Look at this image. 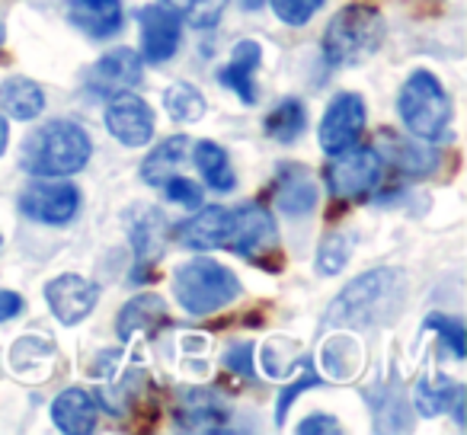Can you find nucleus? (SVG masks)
<instances>
[{
    "label": "nucleus",
    "mask_w": 467,
    "mask_h": 435,
    "mask_svg": "<svg viewBox=\"0 0 467 435\" xmlns=\"http://www.w3.org/2000/svg\"><path fill=\"white\" fill-rule=\"evenodd\" d=\"M93 141L84 125L71 119H52L26 138L20 163L33 176H74L87 167Z\"/></svg>",
    "instance_id": "1"
},
{
    "label": "nucleus",
    "mask_w": 467,
    "mask_h": 435,
    "mask_svg": "<svg viewBox=\"0 0 467 435\" xmlns=\"http://www.w3.org/2000/svg\"><path fill=\"white\" fill-rule=\"evenodd\" d=\"M384 36H388V23H384L381 10L371 4H349L327 23L324 39H320L324 61L330 67L358 65L381 48Z\"/></svg>",
    "instance_id": "2"
},
{
    "label": "nucleus",
    "mask_w": 467,
    "mask_h": 435,
    "mask_svg": "<svg viewBox=\"0 0 467 435\" xmlns=\"http://www.w3.org/2000/svg\"><path fill=\"white\" fill-rule=\"evenodd\" d=\"M403 129L420 141H445L451 135V99L439 78L429 71H413L397 97Z\"/></svg>",
    "instance_id": "3"
},
{
    "label": "nucleus",
    "mask_w": 467,
    "mask_h": 435,
    "mask_svg": "<svg viewBox=\"0 0 467 435\" xmlns=\"http://www.w3.org/2000/svg\"><path fill=\"white\" fill-rule=\"evenodd\" d=\"M173 292L176 301L182 305V311L192 314V317H205V314L221 311V307H227L231 301L241 298L244 285L218 260L195 256V260L182 263L173 273Z\"/></svg>",
    "instance_id": "4"
},
{
    "label": "nucleus",
    "mask_w": 467,
    "mask_h": 435,
    "mask_svg": "<svg viewBox=\"0 0 467 435\" xmlns=\"http://www.w3.org/2000/svg\"><path fill=\"white\" fill-rule=\"evenodd\" d=\"M388 163L381 161L375 144H352V148L333 154L324 167V180L333 199H368L378 189Z\"/></svg>",
    "instance_id": "5"
},
{
    "label": "nucleus",
    "mask_w": 467,
    "mask_h": 435,
    "mask_svg": "<svg viewBox=\"0 0 467 435\" xmlns=\"http://www.w3.org/2000/svg\"><path fill=\"white\" fill-rule=\"evenodd\" d=\"M397 275L390 269H371V273L352 279L343 292L333 298V305L324 314V326H358L384 305V298L394 288Z\"/></svg>",
    "instance_id": "6"
},
{
    "label": "nucleus",
    "mask_w": 467,
    "mask_h": 435,
    "mask_svg": "<svg viewBox=\"0 0 467 435\" xmlns=\"http://www.w3.org/2000/svg\"><path fill=\"white\" fill-rule=\"evenodd\" d=\"M20 212L39 224H67L80 212V189L67 176H39L20 195Z\"/></svg>",
    "instance_id": "7"
},
{
    "label": "nucleus",
    "mask_w": 467,
    "mask_h": 435,
    "mask_svg": "<svg viewBox=\"0 0 467 435\" xmlns=\"http://www.w3.org/2000/svg\"><path fill=\"white\" fill-rule=\"evenodd\" d=\"M231 254L256 266H273V256H279V228L266 205L260 202H244L237 205V237H234Z\"/></svg>",
    "instance_id": "8"
},
{
    "label": "nucleus",
    "mask_w": 467,
    "mask_h": 435,
    "mask_svg": "<svg viewBox=\"0 0 467 435\" xmlns=\"http://www.w3.org/2000/svg\"><path fill=\"white\" fill-rule=\"evenodd\" d=\"M365 122H368V106H365V97L352 90H343L330 99L324 119H320L317 129V141L324 154H339V150L358 144L365 131Z\"/></svg>",
    "instance_id": "9"
},
{
    "label": "nucleus",
    "mask_w": 467,
    "mask_h": 435,
    "mask_svg": "<svg viewBox=\"0 0 467 435\" xmlns=\"http://www.w3.org/2000/svg\"><path fill=\"white\" fill-rule=\"evenodd\" d=\"M173 237L180 247L189 250H231L234 237H237V208L199 205V214L176 224Z\"/></svg>",
    "instance_id": "10"
},
{
    "label": "nucleus",
    "mask_w": 467,
    "mask_h": 435,
    "mask_svg": "<svg viewBox=\"0 0 467 435\" xmlns=\"http://www.w3.org/2000/svg\"><path fill=\"white\" fill-rule=\"evenodd\" d=\"M154 109L144 103L138 93L122 90L116 97H109V106H106V129L125 148H141L154 138Z\"/></svg>",
    "instance_id": "11"
},
{
    "label": "nucleus",
    "mask_w": 467,
    "mask_h": 435,
    "mask_svg": "<svg viewBox=\"0 0 467 435\" xmlns=\"http://www.w3.org/2000/svg\"><path fill=\"white\" fill-rule=\"evenodd\" d=\"M144 78V58L135 48H112L87 71V90L97 97H116L122 90L138 87Z\"/></svg>",
    "instance_id": "12"
},
{
    "label": "nucleus",
    "mask_w": 467,
    "mask_h": 435,
    "mask_svg": "<svg viewBox=\"0 0 467 435\" xmlns=\"http://www.w3.org/2000/svg\"><path fill=\"white\" fill-rule=\"evenodd\" d=\"M46 301L61 324L74 326L93 314V307H97V301H99V288H97V282L84 279V275L65 273L46 285Z\"/></svg>",
    "instance_id": "13"
},
{
    "label": "nucleus",
    "mask_w": 467,
    "mask_h": 435,
    "mask_svg": "<svg viewBox=\"0 0 467 435\" xmlns=\"http://www.w3.org/2000/svg\"><path fill=\"white\" fill-rule=\"evenodd\" d=\"M138 26H141V58L150 65H163L180 52L182 23L167 7H141L138 10Z\"/></svg>",
    "instance_id": "14"
},
{
    "label": "nucleus",
    "mask_w": 467,
    "mask_h": 435,
    "mask_svg": "<svg viewBox=\"0 0 467 435\" xmlns=\"http://www.w3.org/2000/svg\"><path fill=\"white\" fill-rule=\"evenodd\" d=\"M378 154L384 163H390L394 170H400L403 176H429L439 163V154L429 148V141L420 138H403L397 131H381V141H378Z\"/></svg>",
    "instance_id": "15"
},
{
    "label": "nucleus",
    "mask_w": 467,
    "mask_h": 435,
    "mask_svg": "<svg viewBox=\"0 0 467 435\" xmlns=\"http://www.w3.org/2000/svg\"><path fill=\"white\" fill-rule=\"evenodd\" d=\"M227 407L218 400V394L208 388H189L180 390V400H176L173 419L186 432H218L221 422L227 419Z\"/></svg>",
    "instance_id": "16"
},
{
    "label": "nucleus",
    "mask_w": 467,
    "mask_h": 435,
    "mask_svg": "<svg viewBox=\"0 0 467 435\" xmlns=\"http://www.w3.org/2000/svg\"><path fill=\"white\" fill-rule=\"evenodd\" d=\"M275 208L288 218H305L317 208V182L301 163H285L275 176Z\"/></svg>",
    "instance_id": "17"
},
{
    "label": "nucleus",
    "mask_w": 467,
    "mask_h": 435,
    "mask_svg": "<svg viewBox=\"0 0 467 435\" xmlns=\"http://www.w3.org/2000/svg\"><path fill=\"white\" fill-rule=\"evenodd\" d=\"M129 241L135 250V266H150L163 254L167 241V222L163 212L154 205H135L129 212Z\"/></svg>",
    "instance_id": "18"
},
{
    "label": "nucleus",
    "mask_w": 467,
    "mask_h": 435,
    "mask_svg": "<svg viewBox=\"0 0 467 435\" xmlns=\"http://www.w3.org/2000/svg\"><path fill=\"white\" fill-rule=\"evenodd\" d=\"M67 20L90 39H109L122 29V0H67Z\"/></svg>",
    "instance_id": "19"
},
{
    "label": "nucleus",
    "mask_w": 467,
    "mask_h": 435,
    "mask_svg": "<svg viewBox=\"0 0 467 435\" xmlns=\"http://www.w3.org/2000/svg\"><path fill=\"white\" fill-rule=\"evenodd\" d=\"M260 65H263L260 42L241 39L237 46H234L231 61H227V65L218 71V80L227 87V90L237 93V97H241L247 106H254L256 97H260V93H256V80H254V74L260 71Z\"/></svg>",
    "instance_id": "20"
},
{
    "label": "nucleus",
    "mask_w": 467,
    "mask_h": 435,
    "mask_svg": "<svg viewBox=\"0 0 467 435\" xmlns=\"http://www.w3.org/2000/svg\"><path fill=\"white\" fill-rule=\"evenodd\" d=\"M99 403L93 390L87 388H67L55 397L52 403V422L67 435H87L97 429Z\"/></svg>",
    "instance_id": "21"
},
{
    "label": "nucleus",
    "mask_w": 467,
    "mask_h": 435,
    "mask_svg": "<svg viewBox=\"0 0 467 435\" xmlns=\"http://www.w3.org/2000/svg\"><path fill=\"white\" fill-rule=\"evenodd\" d=\"M163 324H167V305H163V298L154 292H141L119 311L116 333L122 343H129V339L141 337V333H157Z\"/></svg>",
    "instance_id": "22"
},
{
    "label": "nucleus",
    "mask_w": 467,
    "mask_h": 435,
    "mask_svg": "<svg viewBox=\"0 0 467 435\" xmlns=\"http://www.w3.org/2000/svg\"><path fill=\"white\" fill-rule=\"evenodd\" d=\"M0 109L16 122H33L46 109V93L29 78H7L0 84Z\"/></svg>",
    "instance_id": "23"
},
{
    "label": "nucleus",
    "mask_w": 467,
    "mask_h": 435,
    "mask_svg": "<svg viewBox=\"0 0 467 435\" xmlns=\"http://www.w3.org/2000/svg\"><path fill=\"white\" fill-rule=\"evenodd\" d=\"M464 388L461 384H429V381H420L413 390V403L416 409H420V416H439L445 413V409H451L454 422L458 426H464Z\"/></svg>",
    "instance_id": "24"
},
{
    "label": "nucleus",
    "mask_w": 467,
    "mask_h": 435,
    "mask_svg": "<svg viewBox=\"0 0 467 435\" xmlns=\"http://www.w3.org/2000/svg\"><path fill=\"white\" fill-rule=\"evenodd\" d=\"M192 161H195V167H199L208 189H214V192H231V189L237 186V173H234V167H231V157H227V150L221 148L218 141H199L192 148Z\"/></svg>",
    "instance_id": "25"
},
{
    "label": "nucleus",
    "mask_w": 467,
    "mask_h": 435,
    "mask_svg": "<svg viewBox=\"0 0 467 435\" xmlns=\"http://www.w3.org/2000/svg\"><path fill=\"white\" fill-rule=\"evenodd\" d=\"M186 154H189V138L186 135H170V138H163V141L157 144L148 157H144V163H141L138 173H141V180L148 182V186H161L170 173H176V167L186 161Z\"/></svg>",
    "instance_id": "26"
},
{
    "label": "nucleus",
    "mask_w": 467,
    "mask_h": 435,
    "mask_svg": "<svg viewBox=\"0 0 467 435\" xmlns=\"http://www.w3.org/2000/svg\"><path fill=\"white\" fill-rule=\"evenodd\" d=\"M305 129H307V109H305V103L295 97L282 99V103L266 116V122H263V131H266L273 141H282V144L305 135Z\"/></svg>",
    "instance_id": "27"
},
{
    "label": "nucleus",
    "mask_w": 467,
    "mask_h": 435,
    "mask_svg": "<svg viewBox=\"0 0 467 435\" xmlns=\"http://www.w3.org/2000/svg\"><path fill=\"white\" fill-rule=\"evenodd\" d=\"M161 7H167L189 29H212L224 16L227 0H161Z\"/></svg>",
    "instance_id": "28"
},
{
    "label": "nucleus",
    "mask_w": 467,
    "mask_h": 435,
    "mask_svg": "<svg viewBox=\"0 0 467 435\" xmlns=\"http://www.w3.org/2000/svg\"><path fill=\"white\" fill-rule=\"evenodd\" d=\"M163 109L170 112V119L173 122H199L202 116H205V97L199 93V87H192V84H173V87H167V93H163Z\"/></svg>",
    "instance_id": "29"
},
{
    "label": "nucleus",
    "mask_w": 467,
    "mask_h": 435,
    "mask_svg": "<svg viewBox=\"0 0 467 435\" xmlns=\"http://www.w3.org/2000/svg\"><path fill=\"white\" fill-rule=\"evenodd\" d=\"M352 250H356V237L352 234H327L317 247V269L324 275H337L349 263Z\"/></svg>",
    "instance_id": "30"
},
{
    "label": "nucleus",
    "mask_w": 467,
    "mask_h": 435,
    "mask_svg": "<svg viewBox=\"0 0 467 435\" xmlns=\"http://www.w3.org/2000/svg\"><path fill=\"white\" fill-rule=\"evenodd\" d=\"M426 330H435L441 337V343L454 352V358H464L467 356V333H464V324L458 317H448V314H429L426 317Z\"/></svg>",
    "instance_id": "31"
},
{
    "label": "nucleus",
    "mask_w": 467,
    "mask_h": 435,
    "mask_svg": "<svg viewBox=\"0 0 467 435\" xmlns=\"http://www.w3.org/2000/svg\"><path fill=\"white\" fill-rule=\"evenodd\" d=\"M161 189L170 202H176V205L186 208V212H195V208L202 205V199H205V189H202L195 180H189V176L170 173L167 180L161 182Z\"/></svg>",
    "instance_id": "32"
},
{
    "label": "nucleus",
    "mask_w": 467,
    "mask_h": 435,
    "mask_svg": "<svg viewBox=\"0 0 467 435\" xmlns=\"http://www.w3.org/2000/svg\"><path fill=\"white\" fill-rule=\"evenodd\" d=\"M295 375H298V381H295V384H288V388H282L279 400H275V422H279V426H282V422H285L288 409H292V403L298 400V394H301V390H307V388H317V384H320V375L311 368V362H301V365H298V371H295Z\"/></svg>",
    "instance_id": "33"
},
{
    "label": "nucleus",
    "mask_w": 467,
    "mask_h": 435,
    "mask_svg": "<svg viewBox=\"0 0 467 435\" xmlns=\"http://www.w3.org/2000/svg\"><path fill=\"white\" fill-rule=\"evenodd\" d=\"M269 4H273L275 16L288 26H305L324 7V0H269Z\"/></svg>",
    "instance_id": "34"
},
{
    "label": "nucleus",
    "mask_w": 467,
    "mask_h": 435,
    "mask_svg": "<svg viewBox=\"0 0 467 435\" xmlns=\"http://www.w3.org/2000/svg\"><path fill=\"white\" fill-rule=\"evenodd\" d=\"M254 343H237V346H231L227 349V356H224V368L227 371H234V375H244V378H254Z\"/></svg>",
    "instance_id": "35"
},
{
    "label": "nucleus",
    "mask_w": 467,
    "mask_h": 435,
    "mask_svg": "<svg viewBox=\"0 0 467 435\" xmlns=\"http://www.w3.org/2000/svg\"><path fill=\"white\" fill-rule=\"evenodd\" d=\"M298 432L301 435H311V432H343V426H339V419H333V416L314 413V416H307V419L301 422Z\"/></svg>",
    "instance_id": "36"
},
{
    "label": "nucleus",
    "mask_w": 467,
    "mask_h": 435,
    "mask_svg": "<svg viewBox=\"0 0 467 435\" xmlns=\"http://www.w3.org/2000/svg\"><path fill=\"white\" fill-rule=\"evenodd\" d=\"M23 298L16 292H7V288H0V324H7V320L20 317L23 314Z\"/></svg>",
    "instance_id": "37"
},
{
    "label": "nucleus",
    "mask_w": 467,
    "mask_h": 435,
    "mask_svg": "<svg viewBox=\"0 0 467 435\" xmlns=\"http://www.w3.org/2000/svg\"><path fill=\"white\" fill-rule=\"evenodd\" d=\"M7 141H10V122H7V116L0 112V157L7 150Z\"/></svg>",
    "instance_id": "38"
},
{
    "label": "nucleus",
    "mask_w": 467,
    "mask_h": 435,
    "mask_svg": "<svg viewBox=\"0 0 467 435\" xmlns=\"http://www.w3.org/2000/svg\"><path fill=\"white\" fill-rule=\"evenodd\" d=\"M241 7L254 14V10H263V0H241Z\"/></svg>",
    "instance_id": "39"
},
{
    "label": "nucleus",
    "mask_w": 467,
    "mask_h": 435,
    "mask_svg": "<svg viewBox=\"0 0 467 435\" xmlns=\"http://www.w3.org/2000/svg\"><path fill=\"white\" fill-rule=\"evenodd\" d=\"M4 36L7 33H4V23H0V48H4Z\"/></svg>",
    "instance_id": "40"
}]
</instances>
